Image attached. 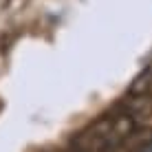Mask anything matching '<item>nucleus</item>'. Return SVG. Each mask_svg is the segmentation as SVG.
I'll return each mask as SVG.
<instances>
[{"label": "nucleus", "mask_w": 152, "mask_h": 152, "mask_svg": "<svg viewBox=\"0 0 152 152\" xmlns=\"http://www.w3.org/2000/svg\"><path fill=\"white\" fill-rule=\"evenodd\" d=\"M137 126L139 119L121 104L80 130L71 139L69 152H113L132 137Z\"/></svg>", "instance_id": "f257e3e1"}, {"label": "nucleus", "mask_w": 152, "mask_h": 152, "mask_svg": "<svg viewBox=\"0 0 152 152\" xmlns=\"http://www.w3.org/2000/svg\"><path fill=\"white\" fill-rule=\"evenodd\" d=\"M152 91V60L143 66V71L130 82L128 95H150Z\"/></svg>", "instance_id": "f03ea898"}, {"label": "nucleus", "mask_w": 152, "mask_h": 152, "mask_svg": "<svg viewBox=\"0 0 152 152\" xmlns=\"http://www.w3.org/2000/svg\"><path fill=\"white\" fill-rule=\"evenodd\" d=\"M134 152H152V139H148L145 143L137 145V150H134Z\"/></svg>", "instance_id": "7ed1b4c3"}]
</instances>
